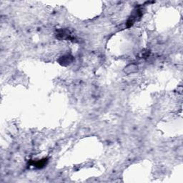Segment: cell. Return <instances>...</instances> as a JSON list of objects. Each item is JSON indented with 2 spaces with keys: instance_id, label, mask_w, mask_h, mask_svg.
I'll return each instance as SVG.
<instances>
[{
  "instance_id": "cell-1",
  "label": "cell",
  "mask_w": 183,
  "mask_h": 183,
  "mask_svg": "<svg viewBox=\"0 0 183 183\" xmlns=\"http://www.w3.org/2000/svg\"><path fill=\"white\" fill-rule=\"evenodd\" d=\"M138 71V66L135 64H130L126 66L124 69V72L127 74H131L136 73Z\"/></svg>"
},
{
  "instance_id": "cell-2",
  "label": "cell",
  "mask_w": 183,
  "mask_h": 183,
  "mask_svg": "<svg viewBox=\"0 0 183 183\" xmlns=\"http://www.w3.org/2000/svg\"><path fill=\"white\" fill-rule=\"evenodd\" d=\"M72 57H71L70 55H66V56L62 57L60 60V62L62 65H68L72 61Z\"/></svg>"
}]
</instances>
